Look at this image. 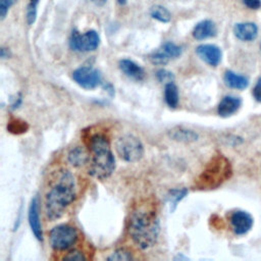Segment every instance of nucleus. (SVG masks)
I'll use <instances>...</instances> for the list:
<instances>
[{
	"mask_svg": "<svg viewBox=\"0 0 261 261\" xmlns=\"http://www.w3.org/2000/svg\"><path fill=\"white\" fill-rule=\"evenodd\" d=\"M188 195L187 188H174L170 190L166 195V201L169 204L170 211L173 212L178 204Z\"/></svg>",
	"mask_w": 261,
	"mask_h": 261,
	"instance_id": "nucleus-20",
	"label": "nucleus"
},
{
	"mask_svg": "<svg viewBox=\"0 0 261 261\" xmlns=\"http://www.w3.org/2000/svg\"><path fill=\"white\" fill-rule=\"evenodd\" d=\"M120 70L129 79L135 81H142L145 77V71L142 66L130 59H121L119 61Z\"/></svg>",
	"mask_w": 261,
	"mask_h": 261,
	"instance_id": "nucleus-15",
	"label": "nucleus"
},
{
	"mask_svg": "<svg viewBox=\"0 0 261 261\" xmlns=\"http://www.w3.org/2000/svg\"><path fill=\"white\" fill-rule=\"evenodd\" d=\"M217 33L215 23L210 19H205L198 22L193 30V37L196 40H205L214 37Z\"/></svg>",
	"mask_w": 261,
	"mask_h": 261,
	"instance_id": "nucleus-14",
	"label": "nucleus"
},
{
	"mask_svg": "<svg viewBox=\"0 0 261 261\" xmlns=\"http://www.w3.org/2000/svg\"><path fill=\"white\" fill-rule=\"evenodd\" d=\"M118 156L126 162H137L144 155V146L139 138L134 135L120 136L115 142Z\"/></svg>",
	"mask_w": 261,
	"mask_h": 261,
	"instance_id": "nucleus-5",
	"label": "nucleus"
},
{
	"mask_svg": "<svg viewBox=\"0 0 261 261\" xmlns=\"http://www.w3.org/2000/svg\"><path fill=\"white\" fill-rule=\"evenodd\" d=\"M156 76H157L159 82L165 83V84L173 82V80H174V75L172 74V72H170V71H168L166 69H159L156 72Z\"/></svg>",
	"mask_w": 261,
	"mask_h": 261,
	"instance_id": "nucleus-27",
	"label": "nucleus"
},
{
	"mask_svg": "<svg viewBox=\"0 0 261 261\" xmlns=\"http://www.w3.org/2000/svg\"><path fill=\"white\" fill-rule=\"evenodd\" d=\"M100 43L99 35L96 31H88L84 34L79 32H72L69 39V46L72 50L79 52H89L94 51L98 48Z\"/></svg>",
	"mask_w": 261,
	"mask_h": 261,
	"instance_id": "nucleus-7",
	"label": "nucleus"
},
{
	"mask_svg": "<svg viewBox=\"0 0 261 261\" xmlns=\"http://www.w3.org/2000/svg\"><path fill=\"white\" fill-rule=\"evenodd\" d=\"M149 58L153 64H157V65H164L169 61V59L163 54V52L160 49L153 52Z\"/></svg>",
	"mask_w": 261,
	"mask_h": 261,
	"instance_id": "nucleus-26",
	"label": "nucleus"
},
{
	"mask_svg": "<svg viewBox=\"0 0 261 261\" xmlns=\"http://www.w3.org/2000/svg\"><path fill=\"white\" fill-rule=\"evenodd\" d=\"M72 79L82 88L92 90L100 85L102 76L98 69L90 66H82L72 72Z\"/></svg>",
	"mask_w": 261,
	"mask_h": 261,
	"instance_id": "nucleus-8",
	"label": "nucleus"
},
{
	"mask_svg": "<svg viewBox=\"0 0 261 261\" xmlns=\"http://www.w3.org/2000/svg\"><path fill=\"white\" fill-rule=\"evenodd\" d=\"M198 56L207 64L211 66H217L222 58V52L220 48L213 44H202L196 48Z\"/></svg>",
	"mask_w": 261,
	"mask_h": 261,
	"instance_id": "nucleus-10",
	"label": "nucleus"
},
{
	"mask_svg": "<svg viewBox=\"0 0 261 261\" xmlns=\"http://www.w3.org/2000/svg\"><path fill=\"white\" fill-rule=\"evenodd\" d=\"M253 96L258 102H261V76L258 79V81L253 89Z\"/></svg>",
	"mask_w": 261,
	"mask_h": 261,
	"instance_id": "nucleus-30",
	"label": "nucleus"
},
{
	"mask_svg": "<svg viewBox=\"0 0 261 261\" xmlns=\"http://www.w3.org/2000/svg\"><path fill=\"white\" fill-rule=\"evenodd\" d=\"M160 50L163 52V54L170 60L177 58L181 54V48L177 45H175L172 42H166L162 45Z\"/></svg>",
	"mask_w": 261,
	"mask_h": 261,
	"instance_id": "nucleus-22",
	"label": "nucleus"
},
{
	"mask_svg": "<svg viewBox=\"0 0 261 261\" xmlns=\"http://www.w3.org/2000/svg\"><path fill=\"white\" fill-rule=\"evenodd\" d=\"M76 186L72 173L63 169L60 170L57 178L46 193L45 213L49 220L59 219L66 208L75 200Z\"/></svg>",
	"mask_w": 261,
	"mask_h": 261,
	"instance_id": "nucleus-2",
	"label": "nucleus"
},
{
	"mask_svg": "<svg viewBox=\"0 0 261 261\" xmlns=\"http://www.w3.org/2000/svg\"><path fill=\"white\" fill-rule=\"evenodd\" d=\"M234 36L244 42H250L257 38L258 27L254 22H238L233 27Z\"/></svg>",
	"mask_w": 261,
	"mask_h": 261,
	"instance_id": "nucleus-12",
	"label": "nucleus"
},
{
	"mask_svg": "<svg viewBox=\"0 0 261 261\" xmlns=\"http://www.w3.org/2000/svg\"><path fill=\"white\" fill-rule=\"evenodd\" d=\"M63 259L64 260H86L87 258L83 252L79 250H72L68 252L66 255H64Z\"/></svg>",
	"mask_w": 261,
	"mask_h": 261,
	"instance_id": "nucleus-28",
	"label": "nucleus"
},
{
	"mask_svg": "<svg viewBox=\"0 0 261 261\" xmlns=\"http://www.w3.org/2000/svg\"><path fill=\"white\" fill-rule=\"evenodd\" d=\"M108 260H132L133 256L129 251L125 249H117L109 257H107Z\"/></svg>",
	"mask_w": 261,
	"mask_h": 261,
	"instance_id": "nucleus-25",
	"label": "nucleus"
},
{
	"mask_svg": "<svg viewBox=\"0 0 261 261\" xmlns=\"http://www.w3.org/2000/svg\"><path fill=\"white\" fill-rule=\"evenodd\" d=\"M119 4H124L126 2V0H117Z\"/></svg>",
	"mask_w": 261,
	"mask_h": 261,
	"instance_id": "nucleus-33",
	"label": "nucleus"
},
{
	"mask_svg": "<svg viewBox=\"0 0 261 261\" xmlns=\"http://www.w3.org/2000/svg\"><path fill=\"white\" fill-rule=\"evenodd\" d=\"M67 160L73 167H81L90 161V153L82 147L75 146L72 147L67 153Z\"/></svg>",
	"mask_w": 261,
	"mask_h": 261,
	"instance_id": "nucleus-16",
	"label": "nucleus"
},
{
	"mask_svg": "<svg viewBox=\"0 0 261 261\" xmlns=\"http://www.w3.org/2000/svg\"><path fill=\"white\" fill-rule=\"evenodd\" d=\"M39 0H30V4L27 9V20L29 24H33L37 17V5Z\"/></svg>",
	"mask_w": 261,
	"mask_h": 261,
	"instance_id": "nucleus-24",
	"label": "nucleus"
},
{
	"mask_svg": "<svg viewBox=\"0 0 261 261\" xmlns=\"http://www.w3.org/2000/svg\"><path fill=\"white\" fill-rule=\"evenodd\" d=\"M77 239V230L70 224H59L53 227L49 234L50 245L57 251H63L71 248L76 243Z\"/></svg>",
	"mask_w": 261,
	"mask_h": 261,
	"instance_id": "nucleus-6",
	"label": "nucleus"
},
{
	"mask_svg": "<svg viewBox=\"0 0 261 261\" xmlns=\"http://www.w3.org/2000/svg\"><path fill=\"white\" fill-rule=\"evenodd\" d=\"M243 3L250 9H258L261 7V0H243Z\"/></svg>",
	"mask_w": 261,
	"mask_h": 261,
	"instance_id": "nucleus-31",
	"label": "nucleus"
},
{
	"mask_svg": "<svg viewBox=\"0 0 261 261\" xmlns=\"http://www.w3.org/2000/svg\"><path fill=\"white\" fill-rule=\"evenodd\" d=\"M94 3H96L97 5H103L104 3H106L107 0H92Z\"/></svg>",
	"mask_w": 261,
	"mask_h": 261,
	"instance_id": "nucleus-32",
	"label": "nucleus"
},
{
	"mask_svg": "<svg viewBox=\"0 0 261 261\" xmlns=\"http://www.w3.org/2000/svg\"><path fill=\"white\" fill-rule=\"evenodd\" d=\"M242 104V100L234 96H225L221 99L217 106V113L221 117H228L236 113Z\"/></svg>",
	"mask_w": 261,
	"mask_h": 261,
	"instance_id": "nucleus-13",
	"label": "nucleus"
},
{
	"mask_svg": "<svg viewBox=\"0 0 261 261\" xmlns=\"http://www.w3.org/2000/svg\"><path fill=\"white\" fill-rule=\"evenodd\" d=\"M15 1L16 0H0V16L2 19L6 16L9 7L13 5Z\"/></svg>",
	"mask_w": 261,
	"mask_h": 261,
	"instance_id": "nucleus-29",
	"label": "nucleus"
},
{
	"mask_svg": "<svg viewBox=\"0 0 261 261\" xmlns=\"http://www.w3.org/2000/svg\"><path fill=\"white\" fill-rule=\"evenodd\" d=\"M232 174L229 160L222 154L214 155L195 180V189L208 191L220 187Z\"/></svg>",
	"mask_w": 261,
	"mask_h": 261,
	"instance_id": "nucleus-4",
	"label": "nucleus"
},
{
	"mask_svg": "<svg viewBox=\"0 0 261 261\" xmlns=\"http://www.w3.org/2000/svg\"><path fill=\"white\" fill-rule=\"evenodd\" d=\"M260 47H261V46H260Z\"/></svg>",
	"mask_w": 261,
	"mask_h": 261,
	"instance_id": "nucleus-34",
	"label": "nucleus"
},
{
	"mask_svg": "<svg viewBox=\"0 0 261 261\" xmlns=\"http://www.w3.org/2000/svg\"><path fill=\"white\" fill-rule=\"evenodd\" d=\"M229 221L233 232L237 234L247 233L253 225V217L250 213L243 210H237L232 212Z\"/></svg>",
	"mask_w": 261,
	"mask_h": 261,
	"instance_id": "nucleus-9",
	"label": "nucleus"
},
{
	"mask_svg": "<svg viewBox=\"0 0 261 261\" xmlns=\"http://www.w3.org/2000/svg\"><path fill=\"white\" fill-rule=\"evenodd\" d=\"M150 14L153 18L161 21V22H168L171 19L170 12L161 5H155L151 8Z\"/></svg>",
	"mask_w": 261,
	"mask_h": 261,
	"instance_id": "nucleus-21",
	"label": "nucleus"
},
{
	"mask_svg": "<svg viewBox=\"0 0 261 261\" xmlns=\"http://www.w3.org/2000/svg\"><path fill=\"white\" fill-rule=\"evenodd\" d=\"M223 81L225 85L232 89L243 90L249 85V79L243 74H239L232 70H226L223 75Z\"/></svg>",
	"mask_w": 261,
	"mask_h": 261,
	"instance_id": "nucleus-17",
	"label": "nucleus"
},
{
	"mask_svg": "<svg viewBox=\"0 0 261 261\" xmlns=\"http://www.w3.org/2000/svg\"><path fill=\"white\" fill-rule=\"evenodd\" d=\"M29 223L32 229V232L36 237L37 240L43 241V230L42 224L39 215V201L38 197H34L31 201V205L29 208Z\"/></svg>",
	"mask_w": 261,
	"mask_h": 261,
	"instance_id": "nucleus-11",
	"label": "nucleus"
},
{
	"mask_svg": "<svg viewBox=\"0 0 261 261\" xmlns=\"http://www.w3.org/2000/svg\"><path fill=\"white\" fill-rule=\"evenodd\" d=\"M7 129L14 135H19V134L25 133L29 129V124L25 121L16 118L9 121L7 125Z\"/></svg>",
	"mask_w": 261,
	"mask_h": 261,
	"instance_id": "nucleus-23",
	"label": "nucleus"
},
{
	"mask_svg": "<svg viewBox=\"0 0 261 261\" xmlns=\"http://www.w3.org/2000/svg\"><path fill=\"white\" fill-rule=\"evenodd\" d=\"M90 151L89 173L97 179L109 177L115 169V158L109 139L100 133L90 136L87 142Z\"/></svg>",
	"mask_w": 261,
	"mask_h": 261,
	"instance_id": "nucleus-3",
	"label": "nucleus"
},
{
	"mask_svg": "<svg viewBox=\"0 0 261 261\" xmlns=\"http://www.w3.org/2000/svg\"><path fill=\"white\" fill-rule=\"evenodd\" d=\"M164 100L170 108H175L178 105L179 95L177 87L173 82L165 84L164 87Z\"/></svg>",
	"mask_w": 261,
	"mask_h": 261,
	"instance_id": "nucleus-18",
	"label": "nucleus"
},
{
	"mask_svg": "<svg viewBox=\"0 0 261 261\" xmlns=\"http://www.w3.org/2000/svg\"><path fill=\"white\" fill-rule=\"evenodd\" d=\"M127 229L132 241L140 249L154 246L160 231L156 209L151 205L138 206L129 215Z\"/></svg>",
	"mask_w": 261,
	"mask_h": 261,
	"instance_id": "nucleus-1",
	"label": "nucleus"
},
{
	"mask_svg": "<svg viewBox=\"0 0 261 261\" xmlns=\"http://www.w3.org/2000/svg\"><path fill=\"white\" fill-rule=\"evenodd\" d=\"M169 137L172 140L175 141H179V142H193L196 141L198 138V135L196 133H194L191 129H187V128H182V127H176L173 129H170L169 132Z\"/></svg>",
	"mask_w": 261,
	"mask_h": 261,
	"instance_id": "nucleus-19",
	"label": "nucleus"
}]
</instances>
